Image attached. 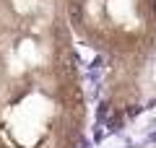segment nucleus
<instances>
[{"mask_svg":"<svg viewBox=\"0 0 156 148\" xmlns=\"http://www.w3.org/2000/svg\"><path fill=\"white\" fill-rule=\"evenodd\" d=\"M83 132L65 0H0V148H81Z\"/></svg>","mask_w":156,"mask_h":148,"instance_id":"nucleus-1","label":"nucleus"},{"mask_svg":"<svg viewBox=\"0 0 156 148\" xmlns=\"http://www.w3.org/2000/svg\"><path fill=\"white\" fill-rule=\"evenodd\" d=\"M70 29L109 65L112 115L138 112L156 60V0H65Z\"/></svg>","mask_w":156,"mask_h":148,"instance_id":"nucleus-2","label":"nucleus"}]
</instances>
